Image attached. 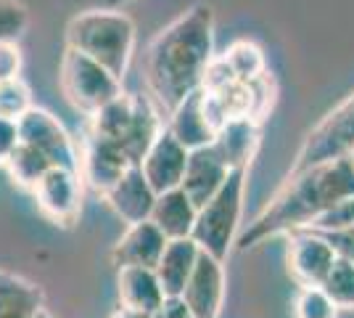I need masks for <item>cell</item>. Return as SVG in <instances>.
Masks as SVG:
<instances>
[{
  "mask_svg": "<svg viewBox=\"0 0 354 318\" xmlns=\"http://www.w3.org/2000/svg\"><path fill=\"white\" fill-rule=\"evenodd\" d=\"M214 59V11L196 3L172 24H167L148 46L146 82L162 114H172L204 82Z\"/></svg>",
  "mask_w": 354,
  "mask_h": 318,
  "instance_id": "1",
  "label": "cell"
},
{
  "mask_svg": "<svg viewBox=\"0 0 354 318\" xmlns=\"http://www.w3.org/2000/svg\"><path fill=\"white\" fill-rule=\"evenodd\" d=\"M354 197V165L349 157L315 165L294 178H286L251 226L238 233V249H254L283 233L312 228L325 212Z\"/></svg>",
  "mask_w": 354,
  "mask_h": 318,
  "instance_id": "2",
  "label": "cell"
},
{
  "mask_svg": "<svg viewBox=\"0 0 354 318\" xmlns=\"http://www.w3.org/2000/svg\"><path fill=\"white\" fill-rule=\"evenodd\" d=\"M66 48L104 64L111 75L124 80L135 51V21L114 8H93L66 24Z\"/></svg>",
  "mask_w": 354,
  "mask_h": 318,
  "instance_id": "3",
  "label": "cell"
},
{
  "mask_svg": "<svg viewBox=\"0 0 354 318\" xmlns=\"http://www.w3.org/2000/svg\"><path fill=\"white\" fill-rule=\"evenodd\" d=\"M88 120V133L117 143L133 165L143 162L148 149L164 130L159 106L153 104V98L140 93H122Z\"/></svg>",
  "mask_w": 354,
  "mask_h": 318,
  "instance_id": "4",
  "label": "cell"
},
{
  "mask_svg": "<svg viewBox=\"0 0 354 318\" xmlns=\"http://www.w3.org/2000/svg\"><path fill=\"white\" fill-rule=\"evenodd\" d=\"M246 167L230 170L227 181L222 188L209 199L204 207H198L196 226L191 239L201 252H207L217 260H227L233 244L238 242V228H241V212H243V194H246Z\"/></svg>",
  "mask_w": 354,
  "mask_h": 318,
  "instance_id": "5",
  "label": "cell"
},
{
  "mask_svg": "<svg viewBox=\"0 0 354 318\" xmlns=\"http://www.w3.org/2000/svg\"><path fill=\"white\" fill-rule=\"evenodd\" d=\"M59 82L66 101L88 117L122 96V80L74 48H66L61 56Z\"/></svg>",
  "mask_w": 354,
  "mask_h": 318,
  "instance_id": "6",
  "label": "cell"
},
{
  "mask_svg": "<svg viewBox=\"0 0 354 318\" xmlns=\"http://www.w3.org/2000/svg\"><path fill=\"white\" fill-rule=\"evenodd\" d=\"M354 149V93L341 101L333 112H328L323 120L312 127L299 154L294 157V162L288 167L286 178H294L299 173L310 170L315 165H323L330 159H341L349 157ZM283 178V181H286Z\"/></svg>",
  "mask_w": 354,
  "mask_h": 318,
  "instance_id": "7",
  "label": "cell"
},
{
  "mask_svg": "<svg viewBox=\"0 0 354 318\" xmlns=\"http://www.w3.org/2000/svg\"><path fill=\"white\" fill-rule=\"evenodd\" d=\"M19 136L21 143L37 149L53 167H66L80 173V149L66 133V127L48 109L32 106L30 112H24L19 117Z\"/></svg>",
  "mask_w": 354,
  "mask_h": 318,
  "instance_id": "8",
  "label": "cell"
},
{
  "mask_svg": "<svg viewBox=\"0 0 354 318\" xmlns=\"http://www.w3.org/2000/svg\"><path fill=\"white\" fill-rule=\"evenodd\" d=\"M37 210L61 228H74L82 212V178L77 170L53 167L43 175V181L32 188Z\"/></svg>",
  "mask_w": 354,
  "mask_h": 318,
  "instance_id": "9",
  "label": "cell"
},
{
  "mask_svg": "<svg viewBox=\"0 0 354 318\" xmlns=\"http://www.w3.org/2000/svg\"><path fill=\"white\" fill-rule=\"evenodd\" d=\"M339 260L336 249L323 233L301 228L288 233V252H286V263H288V273L294 279L299 289L301 287H323L325 276L330 273L333 263Z\"/></svg>",
  "mask_w": 354,
  "mask_h": 318,
  "instance_id": "10",
  "label": "cell"
},
{
  "mask_svg": "<svg viewBox=\"0 0 354 318\" xmlns=\"http://www.w3.org/2000/svg\"><path fill=\"white\" fill-rule=\"evenodd\" d=\"M133 167L130 157L117 143L101 136L88 133L80 149V178L88 183L95 194L104 197L106 191Z\"/></svg>",
  "mask_w": 354,
  "mask_h": 318,
  "instance_id": "11",
  "label": "cell"
},
{
  "mask_svg": "<svg viewBox=\"0 0 354 318\" xmlns=\"http://www.w3.org/2000/svg\"><path fill=\"white\" fill-rule=\"evenodd\" d=\"M196 318H220L225 300V263L201 252L188 287L180 294Z\"/></svg>",
  "mask_w": 354,
  "mask_h": 318,
  "instance_id": "12",
  "label": "cell"
},
{
  "mask_svg": "<svg viewBox=\"0 0 354 318\" xmlns=\"http://www.w3.org/2000/svg\"><path fill=\"white\" fill-rule=\"evenodd\" d=\"M188 157H191V152L164 127L162 136L153 141V146L143 157L140 170H143L146 181L151 183V188L156 194H164V191H172V188L183 186Z\"/></svg>",
  "mask_w": 354,
  "mask_h": 318,
  "instance_id": "13",
  "label": "cell"
},
{
  "mask_svg": "<svg viewBox=\"0 0 354 318\" xmlns=\"http://www.w3.org/2000/svg\"><path fill=\"white\" fill-rule=\"evenodd\" d=\"M156 197H159V194L151 188V183L146 181L140 165L130 167V170L104 194V199L109 202V207L117 212L127 226L151 220Z\"/></svg>",
  "mask_w": 354,
  "mask_h": 318,
  "instance_id": "14",
  "label": "cell"
},
{
  "mask_svg": "<svg viewBox=\"0 0 354 318\" xmlns=\"http://www.w3.org/2000/svg\"><path fill=\"white\" fill-rule=\"evenodd\" d=\"M227 175H230V167L217 154V149L214 146H204V149L191 152L180 188L191 197L196 207H204L209 199L222 188V183L227 181Z\"/></svg>",
  "mask_w": 354,
  "mask_h": 318,
  "instance_id": "15",
  "label": "cell"
},
{
  "mask_svg": "<svg viewBox=\"0 0 354 318\" xmlns=\"http://www.w3.org/2000/svg\"><path fill=\"white\" fill-rule=\"evenodd\" d=\"M167 242H169V239H167L151 220L127 226L124 236H122V239L114 244V249H111V263L117 265V271L119 268H127V265L156 268L164 255Z\"/></svg>",
  "mask_w": 354,
  "mask_h": 318,
  "instance_id": "16",
  "label": "cell"
},
{
  "mask_svg": "<svg viewBox=\"0 0 354 318\" xmlns=\"http://www.w3.org/2000/svg\"><path fill=\"white\" fill-rule=\"evenodd\" d=\"M117 294L122 308H130V310L146 313V316H153L167 300L156 271L153 268H140V265L119 268Z\"/></svg>",
  "mask_w": 354,
  "mask_h": 318,
  "instance_id": "17",
  "label": "cell"
},
{
  "mask_svg": "<svg viewBox=\"0 0 354 318\" xmlns=\"http://www.w3.org/2000/svg\"><path fill=\"white\" fill-rule=\"evenodd\" d=\"M167 130H169L188 152H196V149H204V146H212V143H214L217 133H214V127L209 125L207 114H204L201 88L196 93H191V96L169 114Z\"/></svg>",
  "mask_w": 354,
  "mask_h": 318,
  "instance_id": "18",
  "label": "cell"
},
{
  "mask_svg": "<svg viewBox=\"0 0 354 318\" xmlns=\"http://www.w3.org/2000/svg\"><path fill=\"white\" fill-rule=\"evenodd\" d=\"M198 258H201V247L193 239H172V242H167L162 260L153 268L167 297H180L185 292L188 279H191Z\"/></svg>",
  "mask_w": 354,
  "mask_h": 318,
  "instance_id": "19",
  "label": "cell"
},
{
  "mask_svg": "<svg viewBox=\"0 0 354 318\" xmlns=\"http://www.w3.org/2000/svg\"><path fill=\"white\" fill-rule=\"evenodd\" d=\"M196 215H198V207L191 202V197L183 188H172V191H164L156 197L151 223L159 228L169 242L172 239H191Z\"/></svg>",
  "mask_w": 354,
  "mask_h": 318,
  "instance_id": "20",
  "label": "cell"
},
{
  "mask_svg": "<svg viewBox=\"0 0 354 318\" xmlns=\"http://www.w3.org/2000/svg\"><path fill=\"white\" fill-rule=\"evenodd\" d=\"M259 127L262 125H257L249 117L230 120L217 133L212 146L217 149V154L227 162L230 170H238V167H246L249 170L251 159H254V154L259 149Z\"/></svg>",
  "mask_w": 354,
  "mask_h": 318,
  "instance_id": "21",
  "label": "cell"
},
{
  "mask_svg": "<svg viewBox=\"0 0 354 318\" xmlns=\"http://www.w3.org/2000/svg\"><path fill=\"white\" fill-rule=\"evenodd\" d=\"M43 292L16 273L0 271V318H37Z\"/></svg>",
  "mask_w": 354,
  "mask_h": 318,
  "instance_id": "22",
  "label": "cell"
},
{
  "mask_svg": "<svg viewBox=\"0 0 354 318\" xmlns=\"http://www.w3.org/2000/svg\"><path fill=\"white\" fill-rule=\"evenodd\" d=\"M6 170H8V175H11V181H14L16 186L32 191L37 183L43 181L45 173L53 170V165H50L37 149H32L27 143H19L16 152L11 154V159L6 162Z\"/></svg>",
  "mask_w": 354,
  "mask_h": 318,
  "instance_id": "23",
  "label": "cell"
},
{
  "mask_svg": "<svg viewBox=\"0 0 354 318\" xmlns=\"http://www.w3.org/2000/svg\"><path fill=\"white\" fill-rule=\"evenodd\" d=\"M222 59L227 61V67L233 69L236 80H241V82H251V80H257L259 75L267 72L265 53H262V48L257 46V43H251V40L233 43L222 53Z\"/></svg>",
  "mask_w": 354,
  "mask_h": 318,
  "instance_id": "24",
  "label": "cell"
},
{
  "mask_svg": "<svg viewBox=\"0 0 354 318\" xmlns=\"http://www.w3.org/2000/svg\"><path fill=\"white\" fill-rule=\"evenodd\" d=\"M323 292L336 303L339 310H354V263L339 258L325 276Z\"/></svg>",
  "mask_w": 354,
  "mask_h": 318,
  "instance_id": "25",
  "label": "cell"
},
{
  "mask_svg": "<svg viewBox=\"0 0 354 318\" xmlns=\"http://www.w3.org/2000/svg\"><path fill=\"white\" fill-rule=\"evenodd\" d=\"M296 318H339L336 303L323 292V287H301L294 303Z\"/></svg>",
  "mask_w": 354,
  "mask_h": 318,
  "instance_id": "26",
  "label": "cell"
},
{
  "mask_svg": "<svg viewBox=\"0 0 354 318\" xmlns=\"http://www.w3.org/2000/svg\"><path fill=\"white\" fill-rule=\"evenodd\" d=\"M30 27V11L19 0H0V43H16Z\"/></svg>",
  "mask_w": 354,
  "mask_h": 318,
  "instance_id": "27",
  "label": "cell"
},
{
  "mask_svg": "<svg viewBox=\"0 0 354 318\" xmlns=\"http://www.w3.org/2000/svg\"><path fill=\"white\" fill-rule=\"evenodd\" d=\"M32 106L35 104H32L30 88H27L21 80L3 82V85H0V114H3V117L19 120L24 112H30Z\"/></svg>",
  "mask_w": 354,
  "mask_h": 318,
  "instance_id": "28",
  "label": "cell"
},
{
  "mask_svg": "<svg viewBox=\"0 0 354 318\" xmlns=\"http://www.w3.org/2000/svg\"><path fill=\"white\" fill-rule=\"evenodd\" d=\"M354 226V197L336 204L330 212H325L323 218L310 228V231H317V233H333V231H341V228Z\"/></svg>",
  "mask_w": 354,
  "mask_h": 318,
  "instance_id": "29",
  "label": "cell"
},
{
  "mask_svg": "<svg viewBox=\"0 0 354 318\" xmlns=\"http://www.w3.org/2000/svg\"><path fill=\"white\" fill-rule=\"evenodd\" d=\"M21 51L19 43H0V85L21 80Z\"/></svg>",
  "mask_w": 354,
  "mask_h": 318,
  "instance_id": "30",
  "label": "cell"
},
{
  "mask_svg": "<svg viewBox=\"0 0 354 318\" xmlns=\"http://www.w3.org/2000/svg\"><path fill=\"white\" fill-rule=\"evenodd\" d=\"M19 143H21L19 120H11V117H3L0 114V165L6 167V162L11 159V154L16 152Z\"/></svg>",
  "mask_w": 354,
  "mask_h": 318,
  "instance_id": "31",
  "label": "cell"
},
{
  "mask_svg": "<svg viewBox=\"0 0 354 318\" xmlns=\"http://www.w3.org/2000/svg\"><path fill=\"white\" fill-rule=\"evenodd\" d=\"M323 236L330 242V247L336 249V255H339V258L354 263V226L333 231V233H323Z\"/></svg>",
  "mask_w": 354,
  "mask_h": 318,
  "instance_id": "32",
  "label": "cell"
},
{
  "mask_svg": "<svg viewBox=\"0 0 354 318\" xmlns=\"http://www.w3.org/2000/svg\"><path fill=\"white\" fill-rule=\"evenodd\" d=\"M151 318H196L191 308L183 303V297H167L164 305Z\"/></svg>",
  "mask_w": 354,
  "mask_h": 318,
  "instance_id": "33",
  "label": "cell"
},
{
  "mask_svg": "<svg viewBox=\"0 0 354 318\" xmlns=\"http://www.w3.org/2000/svg\"><path fill=\"white\" fill-rule=\"evenodd\" d=\"M114 318H151V316H146V313H138V310H130V308H122V305H119V310L114 313Z\"/></svg>",
  "mask_w": 354,
  "mask_h": 318,
  "instance_id": "34",
  "label": "cell"
},
{
  "mask_svg": "<svg viewBox=\"0 0 354 318\" xmlns=\"http://www.w3.org/2000/svg\"><path fill=\"white\" fill-rule=\"evenodd\" d=\"M37 318H53V316H50V313H48V310L43 308V310H40V316H37Z\"/></svg>",
  "mask_w": 354,
  "mask_h": 318,
  "instance_id": "35",
  "label": "cell"
},
{
  "mask_svg": "<svg viewBox=\"0 0 354 318\" xmlns=\"http://www.w3.org/2000/svg\"><path fill=\"white\" fill-rule=\"evenodd\" d=\"M111 6H122V3H127V0H109Z\"/></svg>",
  "mask_w": 354,
  "mask_h": 318,
  "instance_id": "36",
  "label": "cell"
},
{
  "mask_svg": "<svg viewBox=\"0 0 354 318\" xmlns=\"http://www.w3.org/2000/svg\"><path fill=\"white\" fill-rule=\"evenodd\" d=\"M349 159H352V165H354V149H352V152H349Z\"/></svg>",
  "mask_w": 354,
  "mask_h": 318,
  "instance_id": "37",
  "label": "cell"
}]
</instances>
